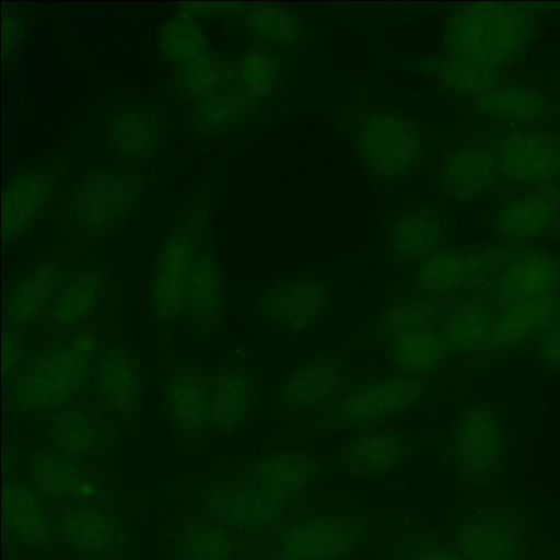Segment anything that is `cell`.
Masks as SVG:
<instances>
[{
  "label": "cell",
  "mask_w": 560,
  "mask_h": 560,
  "mask_svg": "<svg viewBox=\"0 0 560 560\" xmlns=\"http://www.w3.org/2000/svg\"><path fill=\"white\" fill-rule=\"evenodd\" d=\"M539 27L536 4H460L444 21L430 70L443 88L469 97L502 84V69L522 55Z\"/></svg>",
  "instance_id": "obj_1"
},
{
  "label": "cell",
  "mask_w": 560,
  "mask_h": 560,
  "mask_svg": "<svg viewBox=\"0 0 560 560\" xmlns=\"http://www.w3.org/2000/svg\"><path fill=\"white\" fill-rule=\"evenodd\" d=\"M101 332L80 329L26 355L4 382L7 415L14 419L48 416L88 390L92 363L103 345Z\"/></svg>",
  "instance_id": "obj_2"
},
{
  "label": "cell",
  "mask_w": 560,
  "mask_h": 560,
  "mask_svg": "<svg viewBox=\"0 0 560 560\" xmlns=\"http://www.w3.org/2000/svg\"><path fill=\"white\" fill-rule=\"evenodd\" d=\"M440 299L409 281L361 331L388 371L440 378L454 358L440 328Z\"/></svg>",
  "instance_id": "obj_3"
},
{
  "label": "cell",
  "mask_w": 560,
  "mask_h": 560,
  "mask_svg": "<svg viewBox=\"0 0 560 560\" xmlns=\"http://www.w3.org/2000/svg\"><path fill=\"white\" fill-rule=\"evenodd\" d=\"M149 173L112 158L84 165L69 182L57 220L69 235L103 241L119 231L145 201Z\"/></svg>",
  "instance_id": "obj_4"
},
{
  "label": "cell",
  "mask_w": 560,
  "mask_h": 560,
  "mask_svg": "<svg viewBox=\"0 0 560 560\" xmlns=\"http://www.w3.org/2000/svg\"><path fill=\"white\" fill-rule=\"evenodd\" d=\"M209 191L186 200L158 248L148 293L149 320L154 335L168 342L184 324L185 294L197 253L210 234Z\"/></svg>",
  "instance_id": "obj_5"
},
{
  "label": "cell",
  "mask_w": 560,
  "mask_h": 560,
  "mask_svg": "<svg viewBox=\"0 0 560 560\" xmlns=\"http://www.w3.org/2000/svg\"><path fill=\"white\" fill-rule=\"evenodd\" d=\"M440 381L394 371L361 377L331 405L302 415L289 434L303 436L377 428L423 405Z\"/></svg>",
  "instance_id": "obj_6"
},
{
  "label": "cell",
  "mask_w": 560,
  "mask_h": 560,
  "mask_svg": "<svg viewBox=\"0 0 560 560\" xmlns=\"http://www.w3.org/2000/svg\"><path fill=\"white\" fill-rule=\"evenodd\" d=\"M350 139L365 173L383 184H398L421 164L424 128L409 115L389 107L371 106L350 118Z\"/></svg>",
  "instance_id": "obj_7"
},
{
  "label": "cell",
  "mask_w": 560,
  "mask_h": 560,
  "mask_svg": "<svg viewBox=\"0 0 560 560\" xmlns=\"http://www.w3.org/2000/svg\"><path fill=\"white\" fill-rule=\"evenodd\" d=\"M445 457L460 482L483 488L499 480L508 459L510 423L489 400H475L453 418L445 433Z\"/></svg>",
  "instance_id": "obj_8"
},
{
  "label": "cell",
  "mask_w": 560,
  "mask_h": 560,
  "mask_svg": "<svg viewBox=\"0 0 560 560\" xmlns=\"http://www.w3.org/2000/svg\"><path fill=\"white\" fill-rule=\"evenodd\" d=\"M78 144L19 166L2 191V243L9 247L30 234L55 208L69 184Z\"/></svg>",
  "instance_id": "obj_9"
},
{
  "label": "cell",
  "mask_w": 560,
  "mask_h": 560,
  "mask_svg": "<svg viewBox=\"0 0 560 560\" xmlns=\"http://www.w3.org/2000/svg\"><path fill=\"white\" fill-rule=\"evenodd\" d=\"M158 46L172 67L171 89L187 105L212 93L228 78V65L194 15L177 11L168 18L158 32Z\"/></svg>",
  "instance_id": "obj_10"
},
{
  "label": "cell",
  "mask_w": 560,
  "mask_h": 560,
  "mask_svg": "<svg viewBox=\"0 0 560 560\" xmlns=\"http://www.w3.org/2000/svg\"><path fill=\"white\" fill-rule=\"evenodd\" d=\"M452 539L469 560H524L526 516L508 497L482 494L462 509Z\"/></svg>",
  "instance_id": "obj_11"
},
{
  "label": "cell",
  "mask_w": 560,
  "mask_h": 560,
  "mask_svg": "<svg viewBox=\"0 0 560 560\" xmlns=\"http://www.w3.org/2000/svg\"><path fill=\"white\" fill-rule=\"evenodd\" d=\"M170 133L166 109L149 98H128L104 116L101 140L109 158L132 166L154 161L165 149Z\"/></svg>",
  "instance_id": "obj_12"
},
{
  "label": "cell",
  "mask_w": 560,
  "mask_h": 560,
  "mask_svg": "<svg viewBox=\"0 0 560 560\" xmlns=\"http://www.w3.org/2000/svg\"><path fill=\"white\" fill-rule=\"evenodd\" d=\"M515 250L510 246L447 248L410 268L407 281L443 298L476 294Z\"/></svg>",
  "instance_id": "obj_13"
},
{
  "label": "cell",
  "mask_w": 560,
  "mask_h": 560,
  "mask_svg": "<svg viewBox=\"0 0 560 560\" xmlns=\"http://www.w3.org/2000/svg\"><path fill=\"white\" fill-rule=\"evenodd\" d=\"M355 381L350 359L338 352L310 357L281 380L273 410L281 415H305L335 402Z\"/></svg>",
  "instance_id": "obj_14"
},
{
  "label": "cell",
  "mask_w": 560,
  "mask_h": 560,
  "mask_svg": "<svg viewBox=\"0 0 560 560\" xmlns=\"http://www.w3.org/2000/svg\"><path fill=\"white\" fill-rule=\"evenodd\" d=\"M88 389L118 423L132 425L140 420L143 372L140 360L124 342L112 341L97 349Z\"/></svg>",
  "instance_id": "obj_15"
},
{
  "label": "cell",
  "mask_w": 560,
  "mask_h": 560,
  "mask_svg": "<svg viewBox=\"0 0 560 560\" xmlns=\"http://www.w3.org/2000/svg\"><path fill=\"white\" fill-rule=\"evenodd\" d=\"M331 301L332 289L327 279L299 276L267 288L257 301V312L268 328L298 336L320 324Z\"/></svg>",
  "instance_id": "obj_16"
},
{
  "label": "cell",
  "mask_w": 560,
  "mask_h": 560,
  "mask_svg": "<svg viewBox=\"0 0 560 560\" xmlns=\"http://www.w3.org/2000/svg\"><path fill=\"white\" fill-rule=\"evenodd\" d=\"M293 499L276 495L245 479L214 485L206 497L211 518L229 529L260 534L280 526Z\"/></svg>",
  "instance_id": "obj_17"
},
{
  "label": "cell",
  "mask_w": 560,
  "mask_h": 560,
  "mask_svg": "<svg viewBox=\"0 0 560 560\" xmlns=\"http://www.w3.org/2000/svg\"><path fill=\"white\" fill-rule=\"evenodd\" d=\"M451 232L442 206L435 201H413L400 207L386 228L388 260L409 269L450 248Z\"/></svg>",
  "instance_id": "obj_18"
},
{
  "label": "cell",
  "mask_w": 560,
  "mask_h": 560,
  "mask_svg": "<svg viewBox=\"0 0 560 560\" xmlns=\"http://www.w3.org/2000/svg\"><path fill=\"white\" fill-rule=\"evenodd\" d=\"M115 420L86 392L46 416L48 447L79 464L101 454L114 434Z\"/></svg>",
  "instance_id": "obj_19"
},
{
  "label": "cell",
  "mask_w": 560,
  "mask_h": 560,
  "mask_svg": "<svg viewBox=\"0 0 560 560\" xmlns=\"http://www.w3.org/2000/svg\"><path fill=\"white\" fill-rule=\"evenodd\" d=\"M210 378L206 366L194 359H178L166 369L163 415L182 439H199L211 432Z\"/></svg>",
  "instance_id": "obj_20"
},
{
  "label": "cell",
  "mask_w": 560,
  "mask_h": 560,
  "mask_svg": "<svg viewBox=\"0 0 560 560\" xmlns=\"http://www.w3.org/2000/svg\"><path fill=\"white\" fill-rule=\"evenodd\" d=\"M361 535L352 517L307 516L279 532L271 553L275 560H340L361 542Z\"/></svg>",
  "instance_id": "obj_21"
},
{
  "label": "cell",
  "mask_w": 560,
  "mask_h": 560,
  "mask_svg": "<svg viewBox=\"0 0 560 560\" xmlns=\"http://www.w3.org/2000/svg\"><path fill=\"white\" fill-rule=\"evenodd\" d=\"M491 151L498 174L512 185H539L560 173V139L548 132L515 130L502 137Z\"/></svg>",
  "instance_id": "obj_22"
},
{
  "label": "cell",
  "mask_w": 560,
  "mask_h": 560,
  "mask_svg": "<svg viewBox=\"0 0 560 560\" xmlns=\"http://www.w3.org/2000/svg\"><path fill=\"white\" fill-rule=\"evenodd\" d=\"M497 314L510 306L560 292V264L541 249H516L491 281Z\"/></svg>",
  "instance_id": "obj_23"
},
{
  "label": "cell",
  "mask_w": 560,
  "mask_h": 560,
  "mask_svg": "<svg viewBox=\"0 0 560 560\" xmlns=\"http://www.w3.org/2000/svg\"><path fill=\"white\" fill-rule=\"evenodd\" d=\"M68 275L65 261L46 257L14 276L4 293L5 327L23 331L39 322Z\"/></svg>",
  "instance_id": "obj_24"
},
{
  "label": "cell",
  "mask_w": 560,
  "mask_h": 560,
  "mask_svg": "<svg viewBox=\"0 0 560 560\" xmlns=\"http://www.w3.org/2000/svg\"><path fill=\"white\" fill-rule=\"evenodd\" d=\"M260 395L256 371L234 357L210 378L211 432L231 434L250 421Z\"/></svg>",
  "instance_id": "obj_25"
},
{
  "label": "cell",
  "mask_w": 560,
  "mask_h": 560,
  "mask_svg": "<svg viewBox=\"0 0 560 560\" xmlns=\"http://www.w3.org/2000/svg\"><path fill=\"white\" fill-rule=\"evenodd\" d=\"M416 440L387 428L357 431L340 448L336 466L346 476L359 479L381 477L408 460Z\"/></svg>",
  "instance_id": "obj_26"
},
{
  "label": "cell",
  "mask_w": 560,
  "mask_h": 560,
  "mask_svg": "<svg viewBox=\"0 0 560 560\" xmlns=\"http://www.w3.org/2000/svg\"><path fill=\"white\" fill-rule=\"evenodd\" d=\"M224 306L223 278L209 234L197 253L186 288L184 324L189 335L197 340L211 338L221 324Z\"/></svg>",
  "instance_id": "obj_27"
},
{
  "label": "cell",
  "mask_w": 560,
  "mask_h": 560,
  "mask_svg": "<svg viewBox=\"0 0 560 560\" xmlns=\"http://www.w3.org/2000/svg\"><path fill=\"white\" fill-rule=\"evenodd\" d=\"M322 457L300 450H281L254 459L243 479L282 498L293 499L327 472Z\"/></svg>",
  "instance_id": "obj_28"
},
{
  "label": "cell",
  "mask_w": 560,
  "mask_h": 560,
  "mask_svg": "<svg viewBox=\"0 0 560 560\" xmlns=\"http://www.w3.org/2000/svg\"><path fill=\"white\" fill-rule=\"evenodd\" d=\"M262 109L231 79L206 97L188 105L186 124L192 133L214 138L236 131L253 121Z\"/></svg>",
  "instance_id": "obj_29"
},
{
  "label": "cell",
  "mask_w": 560,
  "mask_h": 560,
  "mask_svg": "<svg viewBox=\"0 0 560 560\" xmlns=\"http://www.w3.org/2000/svg\"><path fill=\"white\" fill-rule=\"evenodd\" d=\"M439 299V328L453 357L471 353L488 345L497 319V311L490 301L477 293Z\"/></svg>",
  "instance_id": "obj_30"
},
{
  "label": "cell",
  "mask_w": 560,
  "mask_h": 560,
  "mask_svg": "<svg viewBox=\"0 0 560 560\" xmlns=\"http://www.w3.org/2000/svg\"><path fill=\"white\" fill-rule=\"evenodd\" d=\"M32 486L44 495L62 502H85L97 494L96 481L79 464L50 447L33 450L26 459Z\"/></svg>",
  "instance_id": "obj_31"
},
{
  "label": "cell",
  "mask_w": 560,
  "mask_h": 560,
  "mask_svg": "<svg viewBox=\"0 0 560 560\" xmlns=\"http://www.w3.org/2000/svg\"><path fill=\"white\" fill-rule=\"evenodd\" d=\"M497 174L492 151L457 147L441 155L435 165L434 180L446 196L469 200L486 192Z\"/></svg>",
  "instance_id": "obj_32"
},
{
  "label": "cell",
  "mask_w": 560,
  "mask_h": 560,
  "mask_svg": "<svg viewBox=\"0 0 560 560\" xmlns=\"http://www.w3.org/2000/svg\"><path fill=\"white\" fill-rule=\"evenodd\" d=\"M106 275L97 264L72 270L60 285L39 324L50 328H72L96 308L106 287Z\"/></svg>",
  "instance_id": "obj_33"
},
{
  "label": "cell",
  "mask_w": 560,
  "mask_h": 560,
  "mask_svg": "<svg viewBox=\"0 0 560 560\" xmlns=\"http://www.w3.org/2000/svg\"><path fill=\"white\" fill-rule=\"evenodd\" d=\"M289 56L284 49L261 45L241 52L228 65L237 86L262 108L276 98L284 85Z\"/></svg>",
  "instance_id": "obj_34"
},
{
  "label": "cell",
  "mask_w": 560,
  "mask_h": 560,
  "mask_svg": "<svg viewBox=\"0 0 560 560\" xmlns=\"http://www.w3.org/2000/svg\"><path fill=\"white\" fill-rule=\"evenodd\" d=\"M54 528L62 545L82 555H104L121 542V529L116 518L93 506L66 509L58 515Z\"/></svg>",
  "instance_id": "obj_35"
},
{
  "label": "cell",
  "mask_w": 560,
  "mask_h": 560,
  "mask_svg": "<svg viewBox=\"0 0 560 560\" xmlns=\"http://www.w3.org/2000/svg\"><path fill=\"white\" fill-rule=\"evenodd\" d=\"M560 207V191L539 190L521 195L502 205L493 217L497 235L520 243L537 237L556 221Z\"/></svg>",
  "instance_id": "obj_36"
},
{
  "label": "cell",
  "mask_w": 560,
  "mask_h": 560,
  "mask_svg": "<svg viewBox=\"0 0 560 560\" xmlns=\"http://www.w3.org/2000/svg\"><path fill=\"white\" fill-rule=\"evenodd\" d=\"M2 516L9 534L21 545L43 549L52 537V523L42 498L28 486L8 481L2 490Z\"/></svg>",
  "instance_id": "obj_37"
},
{
  "label": "cell",
  "mask_w": 560,
  "mask_h": 560,
  "mask_svg": "<svg viewBox=\"0 0 560 560\" xmlns=\"http://www.w3.org/2000/svg\"><path fill=\"white\" fill-rule=\"evenodd\" d=\"M560 316V292L500 311L488 347L508 349L534 339Z\"/></svg>",
  "instance_id": "obj_38"
},
{
  "label": "cell",
  "mask_w": 560,
  "mask_h": 560,
  "mask_svg": "<svg viewBox=\"0 0 560 560\" xmlns=\"http://www.w3.org/2000/svg\"><path fill=\"white\" fill-rule=\"evenodd\" d=\"M231 16L237 18L261 45L285 50L303 42L302 20L289 8L267 3H236Z\"/></svg>",
  "instance_id": "obj_39"
},
{
  "label": "cell",
  "mask_w": 560,
  "mask_h": 560,
  "mask_svg": "<svg viewBox=\"0 0 560 560\" xmlns=\"http://www.w3.org/2000/svg\"><path fill=\"white\" fill-rule=\"evenodd\" d=\"M477 110L503 121H532L555 115L556 105L532 88L500 84L469 96Z\"/></svg>",
  "instance_id": "obj_40"
},
{
  "label": "cell",
  "mask_w": 560,
  "mask_h": 560,
  "mask_svg": "<svg viewBox=\"0 0 560 560\" xmlns=\"http://www.w3.org/2000/svg\"><path fill=\"white\" fill-rule=\"evenodd\" d=\"M175 552L178 560H233L235 542L214 520L192 518L180 529Z\"/></svg>",
  "instance_id": "obj_41"
},
{
  "label": "cell",
  "mask_w": 560,
  "mask_h": 560,
  "mask_svg": "<svg viewBox=\"0 0 560 560\" xmlns=\"http://www.w3.org/2000/svg\"><path fill=\"white\" fill-rule=\"evenodd\" d=\"M390 560H469L452 538L427 526L401 524L387 546Z\"/></svg>",
  "instance_id": "obj_42"
},
{
  "label": "cell",
  "mask_w": 560,
  "mask_h": 560,
  "mask_svg": "<svg viewBox=\"0 0 560 560\" xmlns=\"http://www.w3.org/2000/svg\"><path fill=\"white\" fill-rule=\"evenodd\" d=\"M30 15L25 7L16 3H3L1 48L2 62L10 67L15 60L25 39Z\"/></svg>",
  "instance_id": "obj_43"
},
{
  "label": "cell",
  "mask_w": 560,
  "mask_h": 560,
  "mask_svg": "<svg viewBox=\"0 0 560 560\" xmlns=\"http://www.w3.org/2000/svg\"><path fill=\"white\" fill-rule=\"evenodd\" d=\"M532 353L544 371L560 374V316L533 339Z\"/></svg>",
  "instance_id": "obj_44"
},
{
  "label": "cell",
  "mask_w": 560,
  "mask_h": 560,
  "mask_svg": "<svg viewBox=\"0 0 560 560\" xmlns=\"http://www.w3.org/2000/svg\"><path fill=\"white\" fill-rule=\"evenodd\" d=\"M26 338L22 330L4 327L2 334V376L9 377L26 358Z\"/></svg>",
  "instance_id": "obj_45"
},
{
  "label": "cell",
  "mask_w": 560,
  "mask_h": 560,
  "mask_svg": "<svg viewBox=\"0 0 560 560\" xmlns=\"http://www.w3.org/2000/svg\"><path fill=\"white\" fill-rule=\"evenodd\" d=\"M537 560H560V559H558L556 557L548 556V557H542V558L537 559Z\"/></svg>",
  "instance_id": "obj_46"
},
{
  "label": "cell",
  "mask_w": 560,
  "mask_h": 560,
  "mask_svg": "<svg viewBox=\"0 0 560 560\" xmlns=\"http://www.w3.org/2000/svg\"><path fill=\"white\" fill-rule=\"evenodd\" d=\"M556 221L558 223V226L560 228V207H559V210H558V214H557Z\"/></svg>",
  "instance_id": "obj_47"
}]
</instances>
